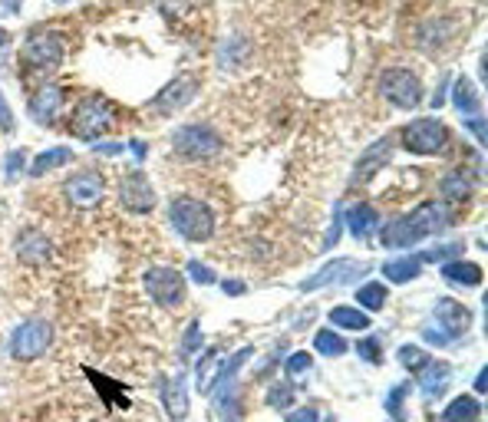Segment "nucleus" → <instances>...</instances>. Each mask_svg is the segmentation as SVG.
I'll return each instance as SVG.
<instances>
[{
  "label": "nucleus",
  "instance_id": "50",
  "mask_svg": "<svg viewBox=\"0 0 488 422\" xmlns=\"http://www.w3.org/2000/svg\"><path fill=\"white\" fill-rule=\"evenodd\" d=\"M472 422H479V419H472Z\"/></svg>",
  "mask_w": 488,
  "mask_h": 422
},
{
  "label": "nucleus",
  "instance_id": "20",
  "mask_svg": "<svg viewBox=\"0 0 488 422\" xmlns=\"http://www.w3.org/2000/svg\"><path fill=\"white\" fill-rule=\"evenodd\" d=\"M449 376H452V366L449 363H426L419 370V390H422V396H439L442 393V386L449 383Z\"/></svg>",
  "mask_w": 488,
  "mask_h": 422
},
{
  "label": "nucleus",
  "instance_id": "22",
  "mask_svg": "<svg viewBox=\"0 0 488 422\" xmlns=\"http://www.w3.org/2000/svg\"><path fill=\"white\" fill-rule=\"evenodd\" d=\"M69 159H73V152H69V149H63V145H57V149H47V152H40L37 159H33V165H30V175H33V179H43L47 172H53V169H60V165H67Z\"/></svg>",
  "mask_w": 488,
  "mask_h": 422
},
{
  "label": "nucleus",
  "instance_id": "49",
  "mask_svg": "<svg viewBox=\"0 0 488 422\" xmlns=\"http://www.w3.org/2000/svg\"><path fill=\"white\" fill-rule=\"evenodd\" d=\"M324 422H334V419H324Z\"/></svg>",
  "mask_w": 488,
  "mask_h": 422
},
{
  "label": "nucleus",
  "instance_id": "17",
  "mask_svg": "<svg viewBox=\"0 0 488 422\" xmlns=\"http://www.w3.org/2000/svg\"><path fill=\"white\" fill-rule=\"evenodd\" d=\"M442 274L449 284H462V288H479L485 274H482L479 264H472V261H446L442 264Z\"/></svg>",
  "mask_w": 488,
  "mask_h": 422
},
{
  "label": "nucleus",
  "instance_id": "29",
  "mask_svg": "<svg viewBox=\"0 0 488 422\" xmlns=\"http://www.w3.org/2000/svg\"><path fill=\"white\" fill-rule=\"evenodd\" d=\"M314 346H317V353H324V356H344L346 350H350L344 336L334 334V330H320V334L314 336Z\"/></svg>",
  "mask_w": 488,
  "mask_h": 422
},
{
  "label": "nucleus",
  "instance_id": "31",
  "mask_svg": "<svg viewBox=\"0 0 488 422\" xmlns=\"http://www.w3.org/2000/svg\"><path fill=\"white\" fill-rule=\"evenodd\" d=\"M400 363L406 366V370H416V373H419L422 366L429 363V353H426V350H419V346H402Z\"/></svg>",
  "mask_w": 488,
  "mask_h": 422
},
{
  "label": "nucleus",
  "instance_id": "21",
  "mask_svg": "<svg viewBox=\"0 0 488 422\" xmlns=\"http://www.w3.org/2000/svg\"><path fill=\"white\" fill-rule=\"evenodd\" d=\"M346 225L354 231V238H370L380 225V215H376L370 205H354V208L346 211Z\"/></svg>",
  "mask_w": 488,
  "mask_h": 422
},
{
  "label": "nucleus",
  "instance_id": "2",
  "mask_svg": "<svg viewBox=\"0 0 488 422\" xmlns=\"http://www.w3.org/2000/svg\"><path fill=\"white\" fill-rule=\"evenodd\" d=\"M169 221L185 241H208L215 234V215L198 198H175L169 205Z\"/></svg>",
  "mask_w": 488,
  "mask_h": 422
},
{
  "label": "nucleus",
  "instance_id": "45",
  "mask_svg": "<svg viewBox=\"0 0 488 422\" xmlns=\"http://www.w3.org/2000/svg\"><path fill=\"white\" fill-rule=\"evenodd\" d=\"M446 87H449V77L439 79V89H436V96H432V106H442V99H446Z\"/></svg>",
  "mask_w": 488,
  "mask_h": 422
},
{
  "label": "nucleus",
  "instance_id": "47",
  "mask_svg": "<svg viewBox=\"0 0 488 422\" xmlns=\"http://www.w3.org/2000/svg\"><path fill=\"white\" fill-rule=\"evenodd\" d=\"M475 390H479V393H485V373H479V380H475Z\"/></svg>",
  "mask_w": 488,
  "mask_h": 422
},
{
  "label": "nucleus",
  "instance_id": "25",
  "mask_svg": "<svg viewBox=\"0 0 488 422\" xmlns=\"http://www.w3.org/2000/svg\"><path fill=\"white\" fill-rule=\"evenodd\" d=\"M162 396H165V409L172 419H185L189 416V396H185V383L182 380H175V383H165L162 386Z\"/></svg>",
  "mask_w": 488,
  "mask_h": 422
},
{
  "label": "nucleus",
  "instance_id": "1",
  "mask_svg": "<svg viewBox=\"0 0 488 422\" xmlns=\"http://www.w3.org/2000/svg\"><path fill=\"white\" fill-rule=\"evenodd\" d=\"M449 225H452L449 208L439 202H429L422 205V208H416L412 215H402V218L390 221L383 228V234H380V241H383V248H412V244L439 234Z\"/></svg>",
  "mask_w": 488,
  "mask_h": 422
},
{
  "label": "nucleus",
  "instance_id": "26",
  "mask_svg": "<svg viewBox=\"0 0 488 422\" xmlns=\"http://www.w3.org/2000/svg\"><path fill=\"white\" fill-rule=\"evenodd\" d=\"M330 324L344 326V330H366V326H370V316L360 307H334L330 310Z\"/></svg>",
  "mask_w": 488,
  "mask_h": 422
},
{
  "label": "nucleus",
  "instance_id": "13",
  "mask_svg": "<svg viewBox=\"0 0 488 422\" xmlns=\"http://www.w3.org/2000/svg\"><path fill=\"white\" fill-rule=\"evenodd\" d=\"M366 264H356V261L350 258H340V261H330V264H324V268L317 271L314 278L304 280V288L300 290H320L327 288V284H350V280H356V274H364Z\"/></svg>",
  "mask_w": 488,
  "mask_h": 422
},
{
  "label": "nucleus",
  "instance_id": "4",
  "mask_svg": "<svg viewBox=\"0 0 488 422\" xmlns=\"http://www.w3.org/2000/svg\"><path fill=\"white\" fill-rule=\"evenodd\" d=\"M113 119H115V109L109 99L87 96L73 109V115H69V129H73L77 139H97V135H103L106 129L113 125Z\"/></svg>",
  "mask_w": 488,
  "mask_h": 422
},
{
  "label": "nucleus",
  "instance_id": "41",
  "mask_svg": "<svg viewBox=\"0 0 488 422\" xmlns=\"http://www.w3.org/2000/svg\"><path fill=\"white\" fill-rule=\"evenodd\" d=\"M422 336H426L429 344H436V346H449V336L442 334V330H439V334H436V330H426V334H422Z\"/></svg>",
  "mask_w": 488,
  "mask_h": 422
},
{
  "label": "nucleus",
  "instance_id": "28",
  "mask_svg": "<svg viewBox=\"0 0 488 422\" xmlns=\"http://www.w3.org/2000/svg\"><path fill=\"white\" fill-rule=\"evenodd\" d=\"M20 258L27 261V264H43L47 261V254H50V248H47V241L40 238V234H23V241H20Z\"/></svg>",
  "mask_w": 488,
  "mask_h": 422
},
{
  "label": "nucleus",
  "instance_id": "10",
  "mask_svg": "<svg viewBox=\"0 0 488 422\" xmlns=\"http://www.w3.org/2000/svg\"><path fill=\"white\" fill-rule=\"evenodd\" d=\"M195 93H198V77H179L172 79L169 87L152 99V113L155 115H169L175 109H185V106L192 103Z\"/></svg>",
  "mask_w": 488,
  "mask_h": 422
},
{
  "label": "nucleus",
  "instance_id": "3",
  "mask_svg": "<svg viewBox=\"0 0 488 422\" xmlns=\"http://www.w3.org/2000/svg\"><path fill=\"white\" fill-rule=\"evenodd\" d=\"M172 149L182 155L185 162H208L221 155V135L211 133L208 125H185L172 135Z\"/></svg>",
  "mask_w": 488,
  "mask_h": 422
},
{
  "label": "nucleus",
  "instance_id": "9",
  "mask_svg": "<svg viewBox=\"0 0 488 422\" xmlns=\"http://www.w3.org/2000/svg\"><path fill=\"white\" fill-rule=\"evenodd\" d=\"M145 288H149V298L165 310L182 307L185 300V278L172 268H152L145 274Z\"/></svg>",
  "mask_w": 488,
  "mask_h": 422
},
{
  "label": "nucleus",
  "instance_id": "18",
  "mask_svg": "<svg viewBox=\"0 0 488 422\" xmlns=\"http://www.w3.org/2000/svg\"><path fill=\"white\" fill-rule=\"evenodd\" d=\"M439 192L446 202H465L472 195V175L465 172V165L462 169H452L446 179L439 182Z\"/></svg>",
  "mask_w": 488,
  "mask_h": 422
},
{
  "label": "nucleus",
  "instance_id": "32",
  "mask_svg": "<svg viewBox=\"0 0 488 422\" xmlns=\"http://www.w3.org/2000/svg\"><path fill=\"white\" fill-rule=\"evenodd\" d=\"M356 353H360V360H366V363H380V340H376V336L360 340V344H356Z\"/></svg>",
  "mask_w": 488,
  "mask_h": 422
},
{
  "label": "nucleus",
  "instance_id": "46",
  "mask_svg": "<svg viewBox=\"0 0 488 422\" xmlns=\"http://www.w3.org/2000/svg\"><path fill=\"white\" fill-rule=\"evenodd\" d=\"M133 152H135V159L143 162V155H145V145L143 142H133Z\"/></svg>",
  "mask_w": 488,
  "mask_h": 422
},
{
  "label": "nucleus",
  "instance_id": "34",
  "mask_svg": "<svg viewBox=\"0 0 488 422\" xmlns=\"http://www.w3.org/2000/svg\"><path fill=\"white\" fill-rule=\"evenodd\" d=\"M268 403L274 406V409H288V406L294 403V390H290V386H274L268 393Z\"/></svg>",
  "mask_w": 488,
  "mask_h": 422
},
{
  "label": "nucleus",
  "instance_id": "42",
  "mask_svg": "<svg viewBox=\"0 0 488 422\" xmlns=\"http://www.w3.org/2000/svg\"><path fill=\"white\" fill-rule=\"evenodd\" d=\"M97 152L99 155H123V145H119V142H103V145H97Z\"/></svg>",
  "mask_w": 488,
  "mask_h": 422
},
{
  "label": "nucleus",
  "instance_id": "11",
  "mask_svg": "<svg viewBox=\"0 0 488 422\" xmlns=\"http://www.w3.org/2000/svg\"><path fill=\"white\" fill-rule=\"evenodd\" d=\"M67 198L77 208H93V205L103 198V179H99L93 169H79L77 175H69L67 182Z\"/></svg>",
  "mask_w": 488,
  "mask_h": 422
},
{
  "label": "nucleus",
  "instance_id": "43",
  "mask_svg": "<svg viewBox=\"0 0 488 422\" xmlns=\"http://www.w3.org/2000/svg\"><path fill=\"white\" fill-rule=\"evenodd\" d=\"M225 294H231V298L244 294V280H225Z\"/></svg>",
  "mask_w": 488,
  "mask_h": 422
},
{
  "label": "nucleus",
  "instance_id": "27",
  "mask_svg": "<svg viewBox=\"0 0 488 422\" xmlns=\"http://www.w3.org/2000/svg\"><path fill=\"white\" fill-rule=\"evenodd\" d=\"M386 284H376V280H370V284H364V288L356 290V304L364 310H383L386 307Z\"/></svg>",
  "mask_w": 488,
  "mask_h": 422
},
{
  "label": "nucleus",
  "instance_id": "15",
  "mask_svg": "<svg viewBox=\"0 0 488 422\" xmlns=\"http://www.w3.org/2000/svg\"><path fill=\"white\" fill-rule=\"evenodd\" d=\"M390 139H380V142H373L370 149L364 152V159H360V165H356V172H354V182L356 185H364V182H370L380 169H383L386 162H390Z\"/></svg>",
  "mask_w": 488,
  "mask_h": 422
},
{
  "label": "nucleus",
  "instance_id": "38",
  "mask_svg": "<svg viewBox=\"0 0 488 422\" xmlns=\"http://www.w3.org/2000/svg\"><path fill=\"white\" fill-rule=\"evenodd\" d=\"M23 159H27V152H10V159H7V179H10V182L20 175V169H23Z\"/></svg>",
  "mask_w": 488,
  "mask_h": 422
},
{
  "label": "nucleus",
  "instance_id": "39",
  "mask_svg": "<svg viewBox=\"0 0 488 422\" xmlns=\"http://www.w3.org/2000/svg\"><path fill=\"white\" fill-rule=\"evenodd\" d=\"M10 129H14V115H10L7 99L0 96V133H10Z\"/></svg>",
  "mask_w": 488,
  "mask_h": 422
},
{
  "label": "nucleus",
  "instance_id": "44",
  "mask_svg": "<svg viewBox=\"0 0 488 422\" xmlns=\"http://www.w3.org/2000/svg\"><path fill=\"white\" fill-rule=\"evenodd\" d=\"M469 129H472V135H475L479 142H485V123H482V119H472Z\"/></svg>",
  "mask_w": 488,
  "mask_h": 422
},
{
  "label": "nucleus",
  "instance_id": "16",
  "mask_svg": "<svg viewBox=\"0 0 488 422\" xmlns=\"http://www.w3.org/2000/svg\"><path fill=\"white\" fill-rule=\"evenodd\" d=\"M60 106H63V89L53 87V83H47V87L33 96V103H30V115H33L37 123L50 125L53 123V115L60 113Z\"/></svg>",
  "mask_w": 488,
  "mask_h": 422
},
{
  "label": "nucleus",
  "instance_id": "12",
  "mask_svg": "<svg viewBox=\"0 0 488 422\" xmlns=\"http://www.w3.org/2000/svg\"><path fill=\"white\" fill-rule=\"evenodd\" d=\"M119 202L133 211V215H145V211H152L155 192H152V185H149V179H145L143 172L125 175L123 185H119Z\"/></svg>",
  "mask_w": 488,
  "mask_h": 422
},
{
  "label": "nucleus",
  "instance_id": "24",
  "mask_svg": "<svg viewBox=\"0 0 488 422\" xmlns=\"http://www.w3.org/2000/svg\"><path fill=\"white\" fill-rule=\"evenodd\" d=\"M472 419H479V399H472V396L452 399L446 406V413L439 416V422H472Z\"/></svg>",
  "mask_w": 488,
  "mask_h": 422
},
{
  "label": "nucleus",
  "instance_id": "23",
  "mask_svg": "<svg viewBox=\"0 0 488 422\" xmlns=\"http://www.w3.org/2000/svg\"><path fill=\"white\" fill-rule=\"evenodd\" d=\"M452 106H456V109H459L462 115L479 113V106H482L479 89L472 87V83H469V79H465V77L456 79V89H452Z\"/></svg>",
  "mask_w": 488,
  "mask_h": 422
},
{
  "label": "nucleus",
  "instance_id": "19",
  "mask_svg": "<svg viewBox=\"0 0 488 422\" xmlns=\"http://www.w3.org/2000/svg\"><path fill=\"white\" fill-rule=\"evenodd\" d=\"M422 254H410V258H396V261H386L383 264V278L392 280V284H406V280L419 278L422 271Z\"/></svg>",
  "mask_w": 488,
  "mask_h": 422
},
{
  "label": "nucleus",
  "instance_id": "7",
  "mask_svg": "<svg viewBox=\"0 0 488 422\" xmlns=\"http://www.w3.org/2000/svg\"><path fill=\"white\" fill-rule=\"evenodd\" d=\"M50 340H53V330H50L47 320H27V324H20L10 336V356L14 360H37V356L47 353Z\"/></svg>",
  "mask_w": 488,
  "mask_h": 422
},
{
  "label": "nucleus",
  "instance_id": "36",
  "mask_svg": "<svg viewBox=\"0 0 488 422\" xmlns=\"http://www.w3.org/2000/svg\"><path fill=\"white\" fill-rule=\"evenodd\" d=\"M201 346V324L195 320V324H189V330H185V340H182V353H195Z\"/></svg>",
  "mask_w": 488,
  "mask_h": 422
},
{
  "label": "nucleus",
  "instance_id": "30",
  "mask_svg": "<svg viewBox=\"0 0 488 422\" xmlns=\"http://www.w3.org/2000/svg\"><path fill=\"white\" fill-rule=\"evenodd\" d=\"M218 360H221L218 350H208V353H205V360H201V363L195 366V383H198L201 393L215 386V363H218Z\"/></svg>",
  "mask_w": 488,
  "mask_h": 422
},
{
  "label": "nucleus",
  "instance_id": "35",
  "mask_svg": "<svg viewBox=\"0 0 488 422\" xmlns=\"http://www.w3.org/2000/svg\"><path fill=\"white\" fill-rule=\"evenodd\" d=\"M406 390H410V386H406V383L392 386L390 399H386V409H390L392 419H402V396H406Z\"/></svg>",
  "mask_w": 488,
  "mask_h": 422
},
{
  "label": "nucleus",
  "instance_id": "33",
  "mask_svg": "<svg viewBox=\"0 0 488 422\" xmlns=\"http://www.w3.org/2000/svg\"><path fill=\"white\" fill-rule=\"evenodd\" d=\"M310 366H314L310 353H304V350H300V353H290V360H288V366H284V370H288V376H304Z\"/></svg>",
  "mask_w": 488,
  "mask_h": 422
},
{
  "label": "nucleus",
  "instance_id": "8",
  "mask_svg": "<svg viewBox=\"0 0 488 422\" xmlns=\"http://www.w3.org/2000/svg\"><path fill=\"white\" fill-rule=\"evenodd\" d=\"M446 139H449V129L439 119H416L402 129V145L412 155H436L446 145Z\"/></svg>",
  "mask_w": 488,
  "mask_h": 422
},
{
  "label": "nucleus",
  "instance_id": "37",
  "mask_svg": "<svg viewBox=\"0 0 488 422\" xmlns=\"http://www.w3.org/2000/svg\"><path fill=\"white\" fill-rule=\"evenodd\" d=\"M189 274H192V278L198 280V284H211V280H215V271H211V268H201L198 261H192V264H189Z\"/></svg>",
  "mask_w": 488,
  "mask_h": 422
},
{
  "label": "nucleus",
  "instance_id": "40",
  "mask_svg": "<svg viewBox=\"0 0 488 422\" xmlns=\"http://www.w3.org/2000/svg\"><path fill=\"white\" fill-rule=\"evenodd\" d=\"M288 422H317V413L310 406H304V409H294V413L288 416Z\"/></svg>",
  "mask_w": 488,
  "mask_h": 422
},
{
  "label": "nucleus",
  "instance_id": "5",
  "mask_svg": "<svg viewBox=\"0 0 488 422\" xmlns=\"http://www.w3.org/2000/svg\"><path fill=\"white\" fill-rule=\"evenodd\" d=\"M63 37L53 33V30H33L23 43V60H27L30 67L40 69V73H50V69H57L63 63Z\"/></svg>",
  "mask_w": 488,
  "mask_h": 422
},
{
  "label": "nucleus",
  "instance_id": "14",
  "mask_svg": "<svg viewBox=\"0 0 488 422\" xmlns=\"http://www.w3.org/2000/svg\"><path fill=\"white\" fill-rule=\"evenodd\" d=\"M436 324H439V330L449 340H459L465 330L472 326V314H469V307H462L459 300H439L436 304Z\"/></svg>",
  "mask_w": 488,
  "mask_h": 422
},
{
  "label": "nucleus",
  "instance_id": "6",
  "mask_svg": "<svg viewBox=\"0 0 488 422\" xmlns=\"http://www.w3.org/2000/svg\"><path fill=\"white\" fill-rule=\"evenodd\" d=\"M380 93L396 109H416L422 103V79L412 69H386L383 79H380Z\"/></svg>",
  "mask_w": 488,
  "mask_h": 422
},
{
  "label": "nucleus",
  "instance_id": "48",
  "mask_svg": "<svg viewBox=\"0 0 488 422\" xmlns=\"http://www.w3.org/2000/svg\"><path fill=\"white\" fill-rule=\"evenodd\" d=\"M57 4H67V0H57Z\"/></svg>",
  "mask_w": 488,
  "mask_h": 422
}]
</instances>
